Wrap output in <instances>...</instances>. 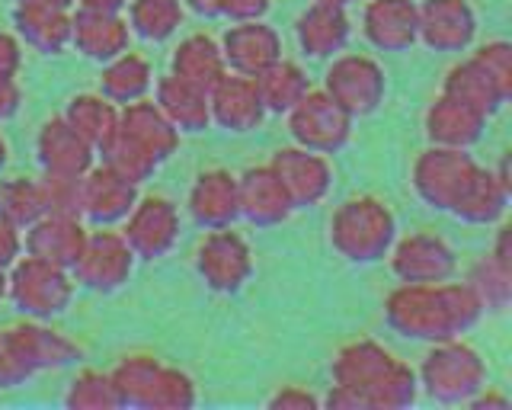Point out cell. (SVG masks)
<instances>
[{
  "label": "cell",
  "instance_id": "ffe728a7",
  "mask_svg": "<svg viewBox=\"0 0 512 410\" xmlns=\"http://www.w3.org/2000/svg\"><path fill=\"white\" fill-rule=\"evenodd\" d=\"M186 212L199 228H228L240 218V199H237V177L231 170H202L189 186Z\"/></svg>",
  "mask_w": 512,
  "mask_h": 410
},
{
  "label": "cell",
  "instance_id": "ab89813d",
  "mask_svg": "<svg viewBox=\"0 0 512 410\" xmlns=\"http://www.w3.org/2000/svg\"><path fill=\"white\" fill-rule=\"evenodd\" d=\"M64 404L68 407H122L116 398V388H112V378L96 369H84L80 375H74L68 394H64Z\"/></svg>",
  "mask_w": 512,
  "mask_h": 410
},
{
  "label": "cell",
  "instance_id": "cb8c5ba5",
  "mask_svg": "<svg viewBox=\"0 0 512 410\" xmlns=\"http://www.w3.org/2000/svg\"><path fill=\"white\" fill-rule=\"evenodd\" d=\"M128 42H132V29L122 13L77 10V17H71V45L90 61L106 65L116 55L128 52Z\"/></svg>",
  "mask_w": 512,
  "mask_h": 410
},
{
  "label": "cell",
  "instance_id": "8fae6325",
  "mask_svg": "<svg viewBox=\"0 0 512 410\" xmlns=\"http://www.w3.org/2000/svg\"><path fill=\"white\" fill-rule=\"evenodd\" d=\"M135 273V254L122 231H112L109 225L100 231H87V241L71 266V276L77 286L90 292H119Z\"/></svg>",
  "mask_w": 512,
  "mask_h": 410
},
{
  "label": "cell",
  "instance_id": "484cf974",
  "mask_svg": "<svg viewBox=\"0 0 512 410\" xmlns=\"http://www.w3.org/2000/svg\"><path fill=\"white\" fill-rule=\"evenodd\" d=\"M13 20L20 36L45 55H58L71 45V17L61 0H20Z\"/></svg>",
  "mask_w": 512,
  "mask_h": 410
},
{
  "label": "cell",
  "instance_id": "f35d334b",
  "mask_svg": "<svg viewBox=\"0 0 512 410\" xmlns=\"http://www.w3.org/2000/svg\"><path fill=\"white\" fill-rule=\"evenodd\" d=\"M45 196H42V183L26 180V177H13V180H0V218L16 228H29L39 215H45Z\"/></svg>",
  "mask_w": 512,
  "mask_h": 410
},
{
  "label": "cell",
  "instance_id": "4dcf8cb0",
  "mask_svg": "<svg viewBox=\"0 0 512 410\" xmlns=\"http://www.w3.org/2000/svg\"><path fill=\"white\" fill-rule=\"evenodd\" d=\"M154 90V68L151 61L138 52H122L112 61H106L100 77V97H106L112 106H128Z\"/></svg>",
  "mask_w": 512,
  "mask_h": 410
},
{
  "label": "cell",
  "instance_id": "277c9868",
  "mask_svg": "<svg viewBox=\"0 0 512 410\" xmlns=\"http://www.w3.org/2000/svg\"><path fill=\"white\" fill-rule=\"evenodd\" d=\"M397 238L394 212L375 196H352L330 218V244L349 263H378Z\"/></svg>",
  "mask_w": 512,
  "mask_h": 410
},
{
  "label": "cell",
  "instance_id": "6da1fadb",
  "mask_svg": "<svg viewBox=\"0 0 512 410\" xmlns=\"http://www.w3.org/2000/svg\"><path fill=\"white\" fill-rule=\"evenodd\" d=\"M477 295L468 282H400L384 302V321L410 340H452L480 321Z\"/></svg>",
  "mask_w": 512,
  "mask_h": 410
},
{
  "label": "cell",
  "instance_id": "bcb514c9",
  "mask_svg": "<svg viewBox=\"0 0 512 410\" xmlns=\"http://www.w3.org/2000/svg\"><path fill=\"white\" fill-rule=\"evenodd\" d=\"M20 42H16L13 36L0 33V77H13L16 71H20Z\"/></svg>",
  "mask_w": 512,
  "mask_h": 410
},
{
  "label": "cell",
  "instance_id": "7dc6e473",
  "mask_svg": "<svg viewBox=\"0 0 512 410\" xmlns=\"http://www.w3.org/2000/svg\"><path fill=\"white\" fill-rule=\"evenodd\" d=\"M16 109H20V90L13 77H0V119H10Z\"/></svg>",
  "mask_w": 512,
  "mask_h": 410
},
{
  "label": "cell",
  "instance_id": "b9f144b4",
  "mask_svg": "<svg viewBox=\"0 0 512 410\" xmlns=\"http://www.w3.org/2000/svg\"><path fill=\"white\" fill-rule=\"evenodd\" d=\"M32 375L23 353L16 350L10 330H0V388H16Z\"/></svg>",
  "mask_w": 512,
  "mask_h": 410
},
{
  "label": "cell",
  "instance_id": "5bb4252c",
  "mask_svg": "<svg viewBox=\"0 0 512 410\" xmlns=\"http://www.w3.org/2000/svg\"><path fill=\"white\" fill-rule=\"evenodd\" d=\"M388 263L400 282H445L458 270V257L452 244L439 238V234H426V231L394 238L388 250Z\"/></svg>",
  "mask_w": 512,
  "mask_h": 410
},
{
  "label": "cell",
  "instance_id": "52a82bcc",
  "mask_svg": "<svg viewBox=\"0 0 512 410\" xmlns=\"http://www.w3.org/2000/svg\"><path fill=\"white\" fill-rule=\"evenodd\" d=\"M77 282L71 270L39 257H23L7 270V298L32 321H52L74 302Z\"/></svg>",
  "mask_w": 512,
  "mask_h": 410
},
{
  "label": "cell",
  "instance_id": "7a4b0ae2",
  "mask_svg": "<svg viewBox=\"0 0 512 410\" xmlns=\"http://www.w3.org/2000/svg\"><path fill=\"white\" fill-rule=\"evenodd\" d=\"M330 407H407L416 401V372L375 340H356L333 359Z\"/></svg>",
  "mask_w": 512,
  "mask_h": 410
},
{
  "label": "cell",
  "instance_id": "30bf717a",
  "mask_svg": "<svg viewBox=\"0 0 512 410\" xmlns=\"http://www.w3.org/2000/svg\"><path fill=\"white\" fill-rule=\"evenodd\" d=\"M324 93L346 116L362 119L372 116L384 103L388 77H384V68L378 61L368 55H336L324 74Z\"/></svg>",
  "mask_w": 512,
  "mask_h": 410
},
{
  "label": "cell",
  "instance_id": "44dd1931",
  "mask_svg": "<svg viewBox=\"0 0 512 410\" xmlns=\"http://www.w3.org/2000/svg\"><path fill=\"white\" fill-rule=\"evenodd\" d=\"M84 241H87V228L77 215L45 212L26 228L23 250L29 257H39L45 263H55V266H64V270H71Z\"/></svg>",
  "mask_w": 512,
  "mask_h": 410
},
{
  "label": "cell",
  "instance_id": "4316f807",
  "mask_svg": "<svg viewBox=\"0 0 512 410\" xmlns=\"http://www.w3.org/2000/svg\"><path fill=\"white\" fill-rule=\"evenodd\" d=\"M39 164L45 173L58 177H84L93 164V148L80 138L68 119H48L39 132Z\"/></svg>",
  "mask_w": 512,
  "mask_h": 410
},
{
  "label": "cell",
  "instance_id": "7bdbcfd3",
  "mask_svg": "<svg viewBox=\"0 0 512 410\" xmlns=\"http://www.w3.org/2000/svg\"><path fill=\"white\" fill-rule=\"evenodd\" d=\"M266 407H276V410H314L320 407V398L311 391H304L301 385H282L276 394H269Z\"/></svg>",
  "mask_w": 512,
  "mask_h": 410
},
{
  "label": "cell",
  "instance_id": "f6af8a7d",
  "mask_svg": "<svg viewBox=\"0 0 512 410\" xmlns=\"http://www.w3.org/2000/svg\"><path fill=\"white\" fill-rule=\"evenodd\" d=\"M272 0H224V10L221 17H231L234 23H244V20H263L269 13Z\"/></svg>",
  "mask_w": 512,
  "mask_h": 410
},
{
  "label": "cell",
  "instance_id": "e575fe53",
  "mask_svg": "<svg viewBox=\"0 0 512 410\" xmlns=\"http://www.w3.org/2000/svg\"><path fill=\"white\" fill-rule=\"evenodd\" d=\"M125 23L132 36L144 42H167L183 26L186 4L183 0H128Z\"/></svg>",
  "mask_w": 512,
  "mask_h": 410
},
{
  "label": "cell",
  "instance_id": "f907efd6",
  "mask_svg": "<svg viewBox=\"0 0 512 410\" xmlns=\"http://www.w3.org/2000/svg\"><path fill=\"white\" fill-rule=\"evenodd\" d=\"M4 298H7V273L0 270V302H4Z\"/></svg>",
  "mask_w": 512,
  "mask_h": 410
},
{
  "label": "cell",
  "instance_id": "681fc988",
  "mask_svg": "<svg viewBox=\"0 0 512 410\" xmlns=\"http://www.w3.org/2000/svg\"><path fill=\"white\" fill-rule=\"evenodd\" d=\"M183 4L199 17H221L224 10V0H183Z\"/></svg>",
  "mask_w": 512,
  "mask_h": 410
},
{
  "label": "cell",
  "instance_id": "816d5d0a",
  "mask_svg": "<svg viewBox=\"0 0 512 410\" xmlns=\"http://www.w3.org/2000/svg\"><path fill=\"white\" fill-rule=\"evenodd\" d=\"M7 164V141H4V135H0V167Z\"/></svg>",
  "mask_w": 512,
  "mask_h": 410
},
{
  "label": "cell",
  "instance_id": "ee69618b",
  "mask_svg": "<svg viewBox=\"0 0 512 410\" xmlns=\"http://www.w3.org/2000/svg\"><path fill=\"white\" fill-rule=\"evenodd\" d=\"M20 254H23V234H20V228L0 218V270L7 273L10 266L20 260Z\"/></svg>",
  "mask_w": 512,
  "mask_h": 410
},
{
  "label": "cell",
  "instance_id": "9c48e42d",
  "mask_svg": "<svg viewBox=\"0 0 512 410\" xmlns=\"http://www.w3.org/2000/svg\"><path fill=\"white\" fill-rule=\"evenodd\" d=\"M199 279L205 289L218 295H234L250 282L253 276V250L244 234L228 228H208V234L199 241L196 257H192Z\"/></svg>",
  "mask_w": 512,
  "mask_h": 410
},
{
  "label": "cell",
  "instance_id": "e0dca14e",
  "mask_svg": "<svg viewBox=\"0 0 512 410\" xmlns=\"http://www.w3.org/2000/svg\"><path fill=\"white\" fill-rule=\"evenodd\" d=\"M208 113L212 122L221 125L224 132H253L260 129L266 119V106L260 100V90H256L253 77L224 71L218 81L208 87Z\"/></svg>",
  "mask_w": 512,
  "mask_h": 410
},
{
  "label": "cell",
  "instance_id": "5b68a950",
  "mask_svg": "<svg viewBox=\"0 0 512 410\" xmlns=\"http://www.w3.org/2000/svg\"><path fill=\"white\" fill-rule=\"evenodd\" d=\"M416 385L439 404H468L487 385V362L471 343L458 337L439 340L423 356Z\"/></svg>",
  "mask_w": 512,
  "mask_h": 410
},
{
  "label": "cell",
  "instance_id": "f546056e",
  "mask_svg": "<svg viewBox=\"0 0 512 410\" xmlns=\"http://www.w3.org/2000/svg\"><path fill=\"white\" fill-rule=\"evenodd\" d=\"M10 337L16 343V350L23 353L26 366L32 369V375L42 372V369H61L74 362L80 356V346L71 343L64 334L58 330L45 327L42 321H26V324H16V327H7Z\"/></svg>",
  "mask_w": 512,
  "mask_h": 410
},
{
  "label": "cell",
  "instance_id": "9a60e30c",
  "mask_svg": "<svg viewBox=\"0 0 512 410\" xmlns=\"http://www.w3.org/2000/svg\"><path fill=\"white\" fill-rule=\"evenodd\" d=\"M477 36L471 0H423L416 4V42L432 52H464Z\"/></svg>",
  "mask_w": 512,
  "mask_h": 410
},
{
  "label": "cell",
  "instance_id": "ac0fdd59",
  "mask_svg": "<svg viewBox=\"0 0 512 410\" xmlns=\"http://www.w3.org/2000/svg\"><path fill=\"white\" fill-rule=\"evenodd\" d=\"M138 199V183L125 180L119 170H112L109 164L90 167L80 177V218H87L90 225H116L132 212V205Z\"/></svg>",
  "mask_w": 512,
  "mask_h": 410
},
{
  "label": "cell",
  "instance_id": "d590c367",
  "mask_svg": "<svg viewBox=\"0 0 512 410\" xmlns=\"http://www.w3.org/2000/svg\"><path fill=\"white\" fill-rule=\"evenodd\" d=\"M442 93H448V97H455L461 103L474 106L477 113H484V116H493L496 109H500L509 100L506 93L490 81V74L480 68L474 58L448 71Z\"/></svg>",
  "mask_w": 512,
  "mask_h": 410
},
{
  "label": "cell",
  "instance_id": "3957f363",
  "mask_svg": "<svg viewBox=\"0 0 512 410\" xmlns=\"http://www.w3.org/2000/svg\"><path fill=\"white\" fill-rule=\"evenodd\" d=\"M176 148H180V129L160 113L154 100L144 97L122 106L119 129L100 154L125 180L144 183Z\"/></svg>",
  "mask_w": 512,
  "mask_h": 410
},
{
  "label": "cell",
  "instance_id": "d6a6232c",
  "mask_svg": "<svg viewBox=\"0 0 512 410\" xmlns=\"http://www.w3.org/2000/svg\"><path fill=\"white\" fill-rule=\"evenodd\" d=\"M224 71L228 68H224L221 45L205 33L186 36L180 45H176V52L170 58V74L183 77V81L196 84L202 90L212 87Z\"/></svg>",
  "mask_w": 512,
  "mask_h": 410
},
{
  "label": "cell",
  "instance_id": "4fadbf2b",
  "mask_svg": "<svg viewBox=\"0 0 512 410\" xmlns=\"http://www.w3.org/2000/svg\"><path fill=\"white\" fill-rule=\"evenodd\" d=\"M285 116H288V132H292L295 145L301 148L336 154L349 145L352 116H346L324 90H308Z\"/></svg>",
  "mask_w": 512,
  "mask_h": 410
},
{
  "label": "cell",
  "instance_id": "74e56055",
  "mask_svg": "<svg viewBox=\"0 0 512 410\" xmlns=\"http://www.w3.org/2000/svg\"><path fill=\"white\" fill-rule=\"evenodd\" d=\"M468 286L477 295V302L484 311L493 314H503L509 308V298H512V263L500 260V257H480L474 263V270L468 276Z\"/></svg>",
  "mask_w": 512,
  "mask_h": 410
},
{
  "label": "cell",
  "instance_id": "d6986e66",
  "mask_svg": "<svg viewBox=\"0 0 512 410\" xmlns=\"http://www.w3.org/2000/svg\"><path fill=\"white\" fill-rule=\"evenodd\" d=\"M218 45H221L224 68L244 77H256L282 58V39L276 29L263 20L234 23L228 33L221 36Z\"/></svg>",
  "mask_w": 512,
  "mask_h": 410
},
{
  "label": "cell",
  "instance_id": "836d02e7",
  "mask_svg": "<svg viewBox=\"0 0 512 410\" xmlns=\"http://www.w3.org/2000/svg\"><path fill=\"white\" fill-rule=\"evenodd\" d=\"M64 119L93 151H103L119 129V106H112L100 93H84V97L71 100Z\"/></svg>",
  "mask_w": 512,
  "mask_h": 410
},
{
  "label": "cell",
  "instance_id": "83f0119b",
  "mask_svg": "<svg viewBox=\"0 0 512 410\" xmlns=\"http://www.w3.org/2000/svg\"><path fill=\"white\" fill-rule=\"evenodd\" d=\"M154 103L176 129L183 132H202L212 125V113H208V90L183 81L176 74H164L154 81Z\"/></svg>",
  "mask_w": 512,
  "mask_h": 410
},
{
  "label": "cell",
  "instance_id": "ba28073f",
  "mask_svg": "<svg viewBox=\"0 0 512 410\" xmlns=\"http://www.w3.org/2000/svg\"><path fill=\"white\" fill-rule=\"evenodd\" d=\"M477 164L468 148H426L413 164V189L429 209L452 212L458 199L468 193V186L477 177Z\"/></svg>",
  "mask_w": 512,
  "mask_h": 410
},
{
  "label": "cell",
  "instance_id": "8992f818",
  "mask_svg": "<svg viewBox=\"0 0 512 410\" xmlns=\"http://www.w3.org/2000/svg\"><path fill=\"white\" fill-rule=\"evenodd\" d=\"M119 404L132 407H192L196 385L180 369H170L154 356H125L109 372Z\"/></svg>",
  "mask_w": 512,
  "mask_h": 410
},
{
  "label": "cell",
  "instance_id": "c3c4849f",
  "mask_svg": "<svg viewBox=\"0 0 512 410\" xmlns=\"http://www.w3.org/2000/svg\"><path fill=\"white\" fill-rule=\"evenodd\" d=\"M77 7L93 13H122L128 7V0H77Z\"/></svg>",
  "mask_w": 512,
  "mask_h": 410
},
{
  "label": "cell",
  "instance_id": "7402d4cb",
  "mask_svg": "<svg viewBox=\"0 0 512 410\" xmlns=\"http://www.w3.org/2000/svg\"><path fill=\"white\" fill-rule=\"evenodd\" d=\"M237 199H240V218H247L256 228H269L285 222L295 212L292 199H288L285 186L279 183L276 170L250 167L237 177Z\"/></svg>",
  "mask_w": 512,
  "mask_h": 410
},
{
  "label": "cell",
  "instance_id": "f1b7e54d",
  "mask_svg": "<svg viewBox=\"0 0 512 410\" xmlns=\"http://www.w3.org/2000/svg\"><path fill=\"white\" fill-rule=\"evenodd\" d=\"M484 122H487L484 113H477L474 106L448 97V93H442V97L426 109V135L432 145H442V148H471L480 138Z\"/></svg>",
  "mask_w": 512,
  "mask_h": 410
},
{
  "label": "cell",
  "instance_id": "603a6c76",
  "mask_svg": "<svg viewBox=\"0 0 512 410\" xmlns=\"http://www.w3.org/2000/svg\"><path fill=\"white\" fill-rule=\"evenodd\" d=\"M362 36L378 52H407L416 45V4L413 0H365Z\"/></svg>",
  "mask_w": 512,
  "mask_h": 410
},
{
  "label": "cell",
  "instance_id": "2e32d148",
  "mask_svg": "<svg viewBox=\"0 0 512 410\" xmlns=\"http://www.w3.org/2000/svg\"><path fill=\"white\" fill-rule=\"evenodd\" d=\"M269 167L276 170V177L285 186V193L292 199L295 209L324 202L333 189V164L327 161V154H320V151L301 148V145L282 148L272 154Z\"/></svg>",
  "mask_w": 512,
  "mask_h": 410
},
{
  "label": "cell",
  "instance_id": "7c38bea8",
  "mask_svg": "<svg viewBox=\"0 0 512 410\" xmlns=\"http://www.w3.org/2000/svg\"><path fill=\"white\" fill-rule=\"evenodd\" d=\"M183 218L167 196H138L132 212L122 218V238L132 247L135 260H160L180 241Z\"/></svg>",
  "mask_w": 512,
  "mask_h": 410
},
{
  "label": "cell",
  "instance_id": "8d00e7d4",
  "mask_svg": "<svg viewBox=\"0 0 512 410\" xmlns=\"http://www.w3.org/2000/svg\"><path fill=\"white\" fill-rule=\"evenodd\" d=\"M256 90H260V100L266 106V113H288L304 93L311 90L308 77L295 65V61L279 58L276 65H269L266 71H260L253 77Z\"/></svg>",
  "mask_w": 512,
  "mask_h": 410
},
{
  "label": "cell",
  "instance_id": "1f68e13d",
  "mask_svg": "<svg viewBox=\"0 0 512 410\" xmlns=\"http://www.w3.org/2000/svg\"><path fill=\"white\" fill-rule=\"evenodd\" d=\"M506 202H509V173L503 161L500 170H477L474 183L458 199L452 215L471 225H493L496 218H503Z\"/></svg>",
  "mask_w": 512,
  "mask_h": 410
},
{
  "label": "cell",
  "instance_id": "60d3db41",
  "mask_svg": "<svg viewBox=\"0 0 512 410\" xmlns=\"http://www.w3.org/2000/svg\"><path fill=\"white\" fill-rule=\"evenodd\" d=\"M474 61L490 74V81L509 97V93H512V49H509V42L480 45V49L474 52Z\"/></svg>",
  "mask_w": 512,
  "mask_h": 410
},
{
  "label": "cell",
  "instance_id": "d4e9b609",
  "mask_svg": "<svg viewBox=\"0 0 512 410\" xmlns=\"http://www.w3.org/2000/svg\"><path fill=\"white\" fill-rule=\"evenodd\" d=\"M295 36L304 55L311 58H333L346 49V42L352 36V26L346 17V7L336 4H314L295 20Z\"/></svg>",
  "mask_w": 512,
  "mask_h": 410
}]
</instances>
